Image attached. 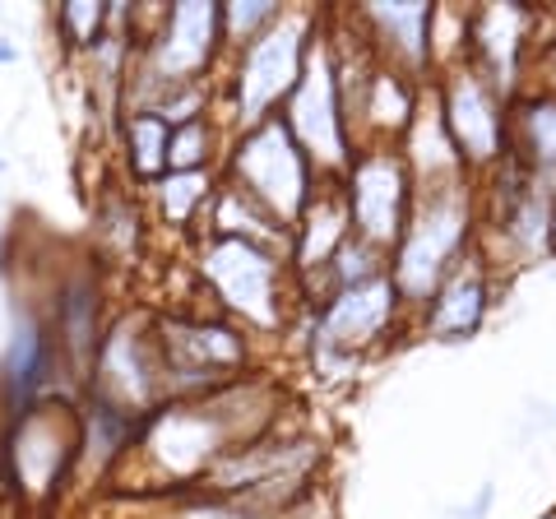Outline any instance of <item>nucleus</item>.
Returning a JSON list of instances; mask_svg holds the SVG:
<instances>
[{"label":"nucleus","mask_w":556,"mask_h":519,"mask_svg":"<svg viewBox=\"0 0 556 519\" xmlns=\"http://www.w3.org/2000/svg\"><path fill=\"white\" fill-rule=\"evenodd\" d=\"M79 455V422L65 404L42 400L14 418L5 441H0V473L24 501H51V492L65 482L70 464Z\"/></svg>","instance_id":"nucleus-1"},{"label":"nucleus","mask_w":556,"mask_h":519,"mask_svg":"<svg viewBox=\"0 0 556 519\" xmlns=\"http://www.w3.org/2000/svg\"><path fill=\"white\" fill-rule=\"evenodd\" d=\"M56 362H61V349H56V334H51L47 316L28 298H14L5 353H0V408H5L10 422L47 400Z\"/></svg>","instance_id":"nucleus-2"},{"label":"nucleus","mask_w":556,"mask_h":519,"mask_svg":"<svg viewBox=\"0 0 556 519\" xmlns=\"http://www.w3.org/2000/svg\"><path fill=\"white\" fill-rule=\"evenodd\" d=\"M237 177L247 181V195L265 200L278 218H292L306 200V167L302 153L292 144L288 126L278 121H265L255 126L237 149Z\"/></svg>","instance_id":"nucleus-3"},{"label":"nucleus","mask_w":556,"mask_h":519,"mask_svg":"<svg viewBox=\"0 0 556 519\" xmlns=\"http://www.w3.org/2000/svg\"><path fill=\"white\" fill-rule=\"evenodd\" d=\"M163 385V367H153V349L135 320H116V330L98 343L93 357V400L121 408L126 418L144 413Z\"/></svg>","instance_id":"nucleus-4"},{"label":"nucleus","mask_w":556,"mask_h":519,"mask_svg":"<svg viewBox=\"0 0 556 519\" xmlns=\"http://www.w3.org/2000/svg\"><path fill=\"white\" fill-rule=\"evenodd\" d=\"M223 38V10L218 5H186L167 10V24L159 42L149 47V89L159 84H195V75L208 65V51Z\"/></svg>","instance_id":"nucleus-5"},{"label":"nucleus","mask_w":556,"mask_h":519,"mask_svg":"<svg viewBox=\"0 0 556 519\" xmlns=\"http://www.w3.org/2000/svg\"><path fill=\"white\" fill-rule=\"evenodd\" d=\"M204 279L218 288V298L241 316L260 325H274V260L255 246V241L218 237L204 251Z\"/></svg>","instance_id":"nucleus-6"},{"label":"nucleus","mask_w":556,"mask_h":519,"mask_svg":"<svg viewBox=\"0 0 556 519\" xmlns=\"http://www.w3.org/2000/svg\"><path fill=\"white\" fill-rule=\"evenodd\" d=\"M241 362V343L200 320H172L163 325V390L167 385H200Z\"/></svg>","instance_id":"nucleus-7"},{"label":"nucleus","mask_w":556,"mask_h":519,"mask_svg":"<svg viewBox=\"0 0 556 519\" xmlns=\"http://www.w3.org/2000/svg\"><path fill=\"white\" fill-rule=\"evenodd\" d=\"M302 28L298 24H278L265 33L260 42L247 47L241 61V79H237V102H241V121H260L265 107L298 79V56H302Z\"/></svg>","instance_id":"nucleus-8"},{"label":"nucleus","mask_w":556,"mask_h":519,"mask_svg":"<svg viewBox=\"0 0 556 519\" xmlns=\"http://www.w3.org/2000/svg\"><path fill=\"white\" fill-rule=\"evenodd\" d=\"M51 334H56L61 362H70L75 371H93L98 343H102V325H98V283L89 274H70L51 292Z\"/></svg>","instance_id":"nucleus-9"},{"label":"nucleus","mask_w":556,"mask_h":519,"mask_svg":"<svg viewBox=\"0 0 556 519\" xmlns=\"http://www.w3.org/2000/svg\"><path fill=\"white\" fill-rule=\"evenodd\" d=\"M353 210L362 218V228L371 237L394 232V210H399V172L386 159H371L357 167V190H353Z\"/></svg>","instance_id":"nucleus-10"},{"label":"nucleus","mask_w":556,"mask_h":519,"mask_svg":"<svg viewBox=\"0 0 556 519\" xmlns=\"http://www.w3.org/2000/svg\"><path fill=\"white\" fill-rule=\"evenodd\" d=\"M459 232H464V214L455 210V204H441V210H431L427 223H422V232L413 237V246L404 255V279L413 288H422V279L437 274V265L445 260V251L459 241Z\"/></svg>","instance_id":"nucleus-11"},{"label":"nucleus","mask_w":556,"mask_h":519,"mask_svg":"<svg viewBox=\"0 0 556 519\" xmlns=\"http://www.w3.org/2000/svg\"><path fill=\"white\" fill-rule=\"evenodd\" d=\"M167 144L172 126L153 112H130L126 121V149H130V172L139 181H163L167 177Z\"/></svg>","instance_id":"nucleus-12"},{"label":"nucleus","mask_w":556,"mask_h":519,"mask_svg":"<svg viewBox=\"0 0 556 519\" xmlns=\"http://www.w3.org/2000/svg\"><path fill=\"white\" fill-rule=\"evenodd\" d=\"M334 102H329V79L325 71H316L302 84V98H298V130H306V140L325 149V159H339V135H334Z\"/></svg>","instance_id":"nucleus-13"},{"label":"nucleus","mask_w":556,"mask_h":519,"mask_svg":"<svg viewBox=\"0 0 556 519\" xmlns=\"http://www.w3.org/2000/svg\"><path fill=\"white\" fill-rule=\"evenodd\" d=\"M455 130H459V140L473 149V159H486V153L496 149V116L486 107L482 89L468 79L455 89Z\"/></svg>","instance_id":"nucleus-14"},{"label":"nucleus","mask_w":556,"mask_h":519,"mask_svg":"<svg viewBox=\"0 0 556 519\" xmlns=\"http://www.w3.org/2000/svg\"><path fill=\"white\" fill-rule=\"evenodd\" d=\"M159 190V204H163V218L177 223V228H186L190 218H195V210L208 200V172H167V177L153 186Z\"/></svg>","instance_id":"nucleus-15"},{"label":"nucleus","mask_w":556,"mask_h":519,"mask_svg":"<svg viewBox=\"0 0 556 519\" xmlns=\"http://www.w3.org/2000/svg\"><path fill=\"white\" fill-rule=\"evenodd\" d=\"M108 5H93V0H65L56 10V28L70 47H84L93 51V42L102 38V28H108Z\"/></svg>","instance_id":"nucleus-16"},{"label":"nucleus","mask_w":556,"mask_h":519,"mask_svg":"<svg viewBox=\"0 0 556 519\" xmlns=\"http://www.w3.org/2000/svg\"><path fill=\"white\" fill-rule=\"evenodd\" d=\"M390 298V288L386 283H376V288H367V292H353V298H343V306L334 311V330H343V334H371L376 325H380V316H386V302Z\"/></svg>","instance_id":"nucleus-17"},{"label":"nucleus","mask_w":556,"mask_h":519,"mask_svg":"<svg viewBox=\"0 0 556 519\" xmlns=\"http://www.w3.org/2000/svg\"><path fill=\"white\" fill-rule=\"evenodd\" d=\"M208 126L204 116L186 121V126H172V144H167V172H200V163L208 159Z\"/></svg>","instance_id":"nucleus-18"},{"label":"nucleus","mask_w":556,"mask_h":519,"mask_svg":"<svg viewBox=\"0 0 556 519\" xmlns=\"http://www.w3.org/2000/svg\"><path fill=\"white\" fill-rule=\"evenodd\" d=\"M478 311H482V288L478 283H455L450 288V298L437 316V330H468V325H478Z\"/></svg>","instance_id":"nucleus-19"},{"label":"nucleus","mask_w":556,"mask_h":519,"mask_svg":"<svg viewBox=\"0 0 556 519\" xmlns=\"http://www.w3.org/2000/svg\"><path fill=\"white\" fill-rule=\"evenodd\" d=\"M269 20H274V5H265V0H251V5H228V10H223V28L241 33V38L255 33L260 24H269Z\"/></svg>","instance_id":"nucleus-20"},{"label":"nucleus","mask_w":556,"mask_h":519,"mask_svg":"<svg viewBox=\"0 0 556 519\" xmlns=\"http://www.w3.org/2000/svg\"><path fill=\"white\" fill-rule=\"evenodd\" d=\"M533 135H538V149H543V159L556 163V107L533 112Z\"/></svg>","instance_id":"nucleus-21"},{"label":"nucleus","mask_w":556,"mask_h":519,"mask_svg":"<svg viewBox=\"0 0 556 519\" xmlns=\"http://www.w3.org/2000/svg\"><path fill=\"white\" fill-rule=\"evenodd\" d=\"M181 519H255V515L237 510V506H223V501H208V506H195V510H186Z\"/></svg>","instance_id":"nucleus-22"},{"label":"nucleus","mask_w":556,"mask_h":519,"mask_svg":"<svg viewBox=\"0 0 556 519\" xmlns=\"http://www.w3.org/2000/svg\"><path fill=\"white\" fill-rule=\"evenodd\" d=\"M0 65H20V42L0 38Z\"/></svg>","instance_id":"nucleus-23"},{"label":"nucleus","mask_w":556,"mask_h":519,"mask_svg":"<svg viewBox=\"0 0 556 519\" xmlns=\"http://www.w3.org/2000/svg\"><path fill=\"white\" fill-rule=\"evenodd\" d=\"M0 177H5V159H0Z\"/></svg>","instance_id":"nucleus-24"}]
</instances>
